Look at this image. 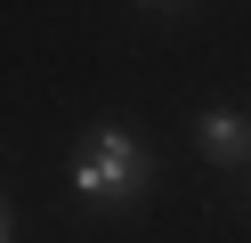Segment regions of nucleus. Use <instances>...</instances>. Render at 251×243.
<instances>
[{
  "label": "nucleus",
  "mask_w": 251,
  "mask_h": 243,
  "mask_svg": "<svg viewBox=\"0 0 251 243\" xmlns=\"http://www.w3.org/2000/svg\"><path fill=\"white\" fill-rule=\"evenodd\" d=\"M73 187L89 194V203H138L146 194V146L130 138V130H98V138L81 146V162H73Z\"/></svg>",
  "instance_id": "obj_1"
},
{
  "label": "nucleus",
  "mask_w": 251,
  "mask_h": 243,
  "mask_svg": "<svg viewBox=\"0 0 251 243\" xmlns=\"http://www.w3.org/2000/svg\"><path fill=\"white\" fill-rule=\"evenodd\" d=\"M202 154H211L219 170H235V162L251 154V122L243 113H202Z\"/></svg>",
  "instance_id": "obj_2"
}]
</instances>
